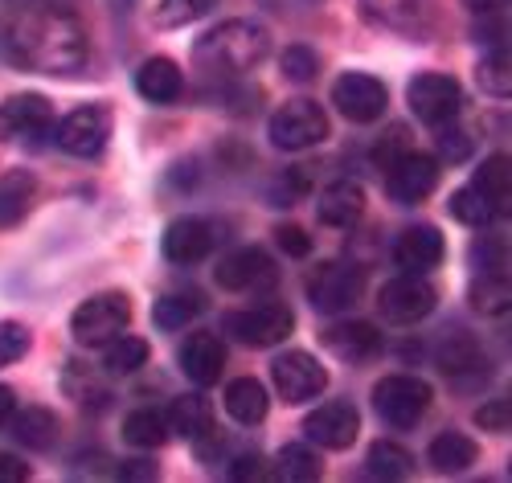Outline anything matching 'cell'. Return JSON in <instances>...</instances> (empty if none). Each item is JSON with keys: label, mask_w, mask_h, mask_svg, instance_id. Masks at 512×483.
<instances>
[{"label": "cell", "mask_w": 512, "mask_h": 483, "mask_svg": "<svg viewBox=\"0 0 512 483\" xmlns=\"http://www.w3.org/2000/svg\"><path fill=\"white\" fill-rule=\"evenodd\" d=\"M0 58L29 74H74L87 66V29L62 0H5Z\"/></svg>", "instance_id": "1"}, {"label": "cell", "mask_w": 512, "mask_h": 483, "mask_svg": "<svg viewBox=\"0 0 512 483\" xmlns=\"http://www.w3.org/2000/svg\"><path fill=\"white\" fill-rule=\"evenodd\" d=\"M267 54H271V33L259 21H226L209 29L193 46V62L218 82H234L250 74Z\"/></svg>", "instance_id": "2"}, {"label": "cell", "mask_w": 512, "mask_h": 483, "mask_svg": "<svg viewBox=\"0 0 512 483\" xmlns=\"http://www.w3.org/2000/svg\"><path fill=\"white\" fill-rule=\"evenodd\" d=\"M308 299L324 316H345L365 295V267L361 262H320L308 275Z\"/></svg>", "instance_id": "3"}, {"label": "cell", "mask_w": 512, "mask_h": 483, "mask_svg": "<svg viewBox=\"0 0 512 483\" xmlns=\"http://www.w3.org/2000/svg\"><path fill=\"white\" fill-rule=\"evenodd\" d=\"M431 385L422 377H410V373H390L373 385V410L377 418L394 426V430H410L422 422V414L431 410Z\"/></svg>", "instance_id": "4"}, {"label": "cell", "mask_w": 512, "mask_h": 483, "mask_svg": "<svg viewBox=\"0 0 512 483\" xmlns=\"http://www.w3.org/2000/svg\"><path fill=\"white\" fill-rule=\"evenodd\" d=\"M127 324H132V303H127L123 291L91 295L87 303H78L70 316V332L82 348H103L107 340L127 332Z\"/></svg>", "instance_id": "5"}, {"label": "cell", "mask_w": 512, "mask_h": 483, "mask_svg": "<svg viewBox=\"0 0 512 483\" xmlns=\"http://www.w3.org/2000/svg\"><path fill=\"white\" fill-rule=\"evenodd\" d=\"M271 144L279 152H308L328 140V115L312 99H291L271 115Z\"/></svg>", "instance_id": "6"}, {"label": "cell", "mask_w": 512, "mask_h": 483, "mask_svg": "<svg viewBox=\"0 0 512 483\" xmlns=\"http://www.w3.org/2000/svg\"><path fill=\"white\" fill-rule=\"evenodd\" d=\"M222 328L238 340V344H250V348H275L291 336L295 328V316L287 303H254V307H242V312H226L222 316Z\"/></svg>", "instance_id": "7"}, {"label": "cell", "mask_w": 512, "mask_h": 483, "mask_svg": "<svg viewBox=\"0 0 512 483\" xmlns=\"http://www.w3.org/2000/svg\"><path fill=\"white\" fill-rule=\"evenodd\" d=\"M435 307H439V291L431 287V279H426V275L402 271L398 279H390L386 287L377 291V312L386 316L390 324H398V328L426 320Z\"/></svg>", "instance_id": "8"}, {"label": "cell", "mask_w": 512, "mask_h": 483, "mask_svg": "<svg viewBox=\"0 0 512 483\" xmlns=\"http://www.w3.org/2000/svg\"><path fill=\"white\" fill-rule=\"evenodd\" d=\"M271 381L287 406H304L328 389V369L312 353H304V348H287V353L271 361Z\"/></svg>", "instance_id": "9"}, {"label": "cell", "mask_w": 512, "mask_h": 483, "mask_svg": "<svg viewBox=\"0 0 512 483\" xmlns=\"http://www.w3.org/2000/svg\"><path fill=\"white\" fill-rule=\"evenodd\" d=\"M111 140V111L91 103V107H78L66 119H54V144L66 156L78 160H95Z\"/></svg>", "instance_id": "10"}, {"label": "cell", "mask_w": 512, "mask_h": 483, "mask_svg": "<svg viewBox=\"0 0 512 483\" xmlns=\"http://www.w3.org/2000/svg\"><path fill=\"white\" fill-rule=\"evenodd\" d=\"M410 111L426 123V127H443V123H455L459 107H463V86L451 78V74H439V70H426L410 82Z\"/></svg>", "instance_id": "11"}, {"label": "cell", "mask_w": 512, "mask_h": 483, "mask_svg": "<svg viewBox=\"0 0 512 483\" xmlns=\"http://www.w3.org/2000/svg\"><path fill=\"white\" fill-rule=\"evenodd\" d=\"M386 189L398 205H418L439 189V160L431 152H398L386 164Z\"/></svg>", "instance_id": "12"}, {"label": "cell", "mask_w": 512, "mask_h": 483, "mask_svg": "<svg viewBox=\"0 0 512 483\" xmlns=\"http://www.w3.org/2000/svg\"><path fill=\"white\" fill-rule=\"evenodd\" d=\"M332 103L349 123H377L390 107V91L373 74H340L332 82Z\"/></svg>", "instance_id": "13"}, {"label": "cell", "mask_w": 512, "mask_h": 483, "mask_svg": "<svg viewBox=\"0 0 512 483\" xmlns=\"http://www.w3.org/2000/svg\"><path fill=\"white\" fill-rule=\"evenodd\" d=\"M54 136V107L46 95H17L0 103V140H21V144H41Z\"/></svg>", "instance_id": "14"}, {"label": "cell", "mask_w": 512, "mask_h": 483, "mask_svg": "<svg viewBox=\"0 0 512 483\" xmlns=\"http://www.w3.org/2000/svg\"><path fill=\"white\" fill-rule=\"evenodd\" d=\"M304 434H308V443H316L324 451H349L361 434V414L345 398L324 402L304 418Z\"/></svg>", "instance_id": "15"}, {"label": "cell", "mask_w": 512, "mask_h": 483, "mask_svg": "<svg viewBox=\"0 0 512 483\" xmlns=\"http://www.w3.org/2000/svg\"><path fill=\"white\" fill-rule=\"evenodd\" d=\"M218 283L226 291H238V295L267 291V287L279 283V267L263 246H242V250H234L218 262Z\"/></svg>", "instance_id": "16"}, {"label": "cell", "mask_w": 512, "mask_h": 483, "mask_svg": "<svg viewBox=\"0 0 512 483\" xmlns=\"http://www.w3.org/2000/svg\"><path fill=\"white\" fill-rule=\"evenodd\" d=\"M435 365L455 381L467 385V377L488 381V353L480 348V340L472 332H447L435 348Z\"/></svg>", "instance_id": "17"}, {"label": "cell", "mask_w": 512, "mask_h": 483, "mask_svg": "<svg viewBox=\"0 0 512 483\" xmlns=\"http://www.w3.org/2000/svg\"><path fill=\"white\" fill-rule=\"evenodd\" d=\"M213 242H218V234H213L205 217H177V222H168L160 250L168 262H177V267H193V262L213 254Z\"/></svg>", "instance_id": "18"}, {"label": "cell", "mask_w": 512, "mask_h": 483, "mask_svg": "<svg viewBox=\"0 0 512 483\" xmlns=\"http://www.w3.org/2000/svg\"><path fill=\"white\" fill-rule=\"evenodd\" d=\"M394 267L398 271H410V275H426V271H435L443 254H447V242L435 226H410L394 238Z\"/></svg>", "instance_id": "19"}, {"label": "cell", "mask_w": 512, "mask_h": 483, "mask_svg": "<svg viewBox=\"0 0 512 483\" xmlns=\"http://www.w3.org/2000/svg\"><path fill=\"white\" fill-rule=\"evenodd\" d=\"M181 369L193 385H213L222 381V369H226V344L218 332H193L185 344H181Z\"/></svg>", "instance_id": "20"}, {"label": "cell", "mask_w": 512, "mask_h": 483, "mask_svg": "<svg viewBox=\"0 0 512 483\" xmlns=\"http://www.w3.org/2000/svg\"><path fill=\"white\" fill-rule=\"evenodd\" d=\"M365 213V189L357 181H332L320 189L316 201V217L328 230H353Z\"/></svg>", "instance_id": "21"}, {"label": "cell", "mask_w": 512, "mask_h": 483, "mask_svg": "<svg viewBox=\"0 0 512 483\" xmlns=\"http://www.w3.org/2000/svg\"><path fill=\"white\" fill-rule=\"evenodd\" d=\"M136 91L156 107H173L185 95V74L177 70L173 58H148L136 70Z\"/></svg>", "instance_id": "22"}, {"label": "cell", "mask_w": 512, "mask_h": 483, "mask_svg": "<svg viewBox=\"0 0 512 483\" xmlns=\"http://www.w3.org/2000/svg\"><path fill=\"white\" fill-rule=\"evenodd\" d=\"M361 9L373 25L398 33H422L431 25V0H361Z\"/></svg>", "instance_id": "23"}, {"label": "cell", "mask_w": 512, "mask_h": 483, "mask_svg": "<svg viewBox=\"0 0 512 483\" xmlns=\"http://www.w3.org/2000/svg\"><path fill=\"white\" fill-rule=\"evenodd\" d=\"M324 344H328V353L340 357V361H369L381 353V332L369 324V320H353V324H332L324 332Z\"/></svg>", "instance_id": "24"}, {"label": "cell", "mask_w": 512, "mask_h": 483, "mask_svg": "<svg viewBox=\"0 0 512 483\" xmlns=\"http://www.w3.org/2000/svg\"><path fill=\"white\" fill-rule=\"evenodd\" d=\"M164 418H168V434H181L189 443H201V438L213 434V406H209V398H201V393L177 398Z\"/></svg>", "instance_id": "25"}, {"label": "cell", "mask_w": 512, "mask_h": 483, "mask_svg": "<svg viewBox=\"0 0 512 483\" xmlns=\"http://www.w3.org/2000/svg\"><path fill=\"white\" fill-rule=\"evenodd\" d=\"M480 459V447H476V438H467L459 430H443L431 447H426V463H431L439 475H459L467 471Z\"/></svg>", "instance_id": "26"}, {"label": "cell", "mask_w": 512, "mask_h": 483, "mask_svg": "<svg viewBox=\"0 0 512 483\" xmlns=\"http://www.w3.org/2000/svg\"><path fill=\"white\" fill-rule=\"evenodd\" d=\"M271 410V398H267V389L263 381H254V377H238L226 385V414L238 422V426H259Z\"/></svg>", "instance_id": "27"}, {"label": "cell", "mask_w": 512, "mask_h": 483, "mask_svg": "<svg viewBox=\"0 0 512 483\" xmlns=\"http://www.w3.org/2000/svg\"><path fill=\"white\" fill-rule=\"evenodd\" d=\"M9 422H13V438L25 451H50L58 443V418L46 406H25L21 414L13 410Z\"/></svg>", "instance_id": "28"}, {"label": "cell", "mask_w": 512, "mask_h": 483, "mask_svg": "<svg viewBox=\"0 0 512 483\" xmlns=\"http://www.w3.org/2000/svg\"><path fill=\"white\" fill-rule=\"evenodd\" d=\"M205 312V299L197 291H173V295H160L152 307V324L160 332H181L189 328V320H197Z\"/></svg>", "instance_id": "29"}, {"label": "cell", "mask_w": 512, "mask_h": 483, "mask_svg": "<svg viewBox=\"0 0 512 483\" xmlns=\"http://www.w3.org/2000/svg\"><path fill=\"white\" fill-rule=\"evenodd\" d=\"M33 189H37L33 172H25V168H13L0 177V230H13L21 222L29 201H33Z\"/></svg>", "instance_id": "30"}, {"label": "cell", "mask_w": 512, "mask_h": 483, "mask_svg": "<svg viewBox=\"0 0 512 483\" xmlns=\"http://www.w3.org/2000/svg\"><path fill=\"white\" fill-rule=\"evenodd\" d=\"M472 185H476V189L496 205V213L504 217V213H508V201H512V168H508V156H504V152H492V156L476 168Z\"/></svg>", "instance_id": "31"}, {"label": "cell", "mask_w": 512, "mask_h": 483, "mask_svg": "<svg viewBox=\"0 0 512 483\" xmlns=\"http://www.w3.org/2000/svg\"><path fill=\"white\" fill-rule=\"evenodd\" d=\"M123 443H132V447H140V451L164 447V443H168V418H164L160 410H152V406L132 410V414L123 418Z\"/></svg>", "instance_id": "32"}, {"label": "cell", "mask_w": 512, "mask_h": 483, "mask_svg": "<svg viewBox=\"0 0 512 483\" xmlns=\"http://www.w3.org/2000/svg\"><path fill=\"white\" fill-rule=\"evenodd\" d=\"M320 475H324V463L312 451V443H287L275 459V479L283 483H316Z\"/></svg>", "instance_id": "33"}, {"label": "cell", "mask_w": 512, "mask_h": 483, "mask_svg": "<svg viewBox=\"0 0 512 483\" xmlns=\"http://www.w3.org/2000/svg\"><path fill=\"white\" fill-rule=\"evenodd\" d=\"M447 209H451V217L455 222H463V226H472V230H488L492 222H496V205L476 189V185H463V189H455L451 193V201H447Z\"/></svg>", "instance_id": "34"}, {"label": "cell", "mask_w": 512, "mask_h": 483, "mask_svg": "<svg viewBox=\"0 0 512 483\" xmlns=\"http://www.w3.org/2000/svg\"><path fill=\"white\" fill-rule=\"evenodd\" d=\"M365 471L373 479H410L414 475V455L398 443H390V438H381V443L369 447L365 455Z\"/></svg>", "instance_id": "35"}, {"label": "cell", "mask_w": 512, "mask_h": 483, "mask_svg": "<svg viewBox=\"0 0 512 483\" xmlns=\"http://www.w3.org/2000/svg\"><path fill=\"white\" fill-rule=\"evenodd\" d=\"M472 307L484 316H504L512 307V283H508V271H484L476 283H472Z\"/></svg>", "instance_id": "36"}, {"label": "cell", "mask_w": 512, "mask_h": 483, "mask_svg": "<svg viewBox=\"0 0 512 483\" xmlns=\"http://www.w3.org/2000/svg\"><path fill=\"white\" fill-rule=\"evenodd\" d=\"M107 348V373L111 377H127V373H140L144 365H148V340H140V336H127V332H119L115 340H107L103 344Z\"/></svg>", "instance_id": "37"}, {"label": "cell", "mask_w": 512, "mask_h": 483, "mask_svg": "<svg viewBox=\"0 0 512 483\" xmlns=\"http://www.w3.org/2000/svg\"><path fill=\"white\" fill-rule=\"evenodd\" d=\"M476 78L484 86V95H492V99H508L512 95V62H508V46H504V41L480 62Z\"/></svg>", "instance_id": "38"}, {"label": "cell", "mask_w": 512, "mask_h": 483, "mask_svg": "<svg viewBox=\"0 0 512 483\" xmlns=\"http://www.w3.org/2000/svg\"><path fill=\"white\" fill-rule=\"evenodd\" d=\"M218 0H160L156 5V25L160 29H181L189 21H201Z\"/></svg>", "instance_id": "39"}, {"label": "cell", "mask_w": 512, "mask_h": 483, "mask_svg": "<svg viewBox=\"0 0 512 483\" xmlns=\"http://www.w3.org/2000/svg\"><path fill=\"white\" fill-rule=\"evenodd\" d=\"M279 70H283L287 82L308 86V82L320 74V58H316V50H308V46H287L283 58H279Z\"/></svg>", "instance_id": "40"}, {"label": "cell", "mask_w": 512, "mask_h": 483, "mask_svg": "<svg viewBox=\"0 0 512 483\" xmlns=\"http://www.w3.org/2000/svg\"><path fill=\"white\" fill-rule=\"evenodd\" d=\"M308 185H312V177H308V172L304 168H287L283 172V177H275L271 181V189H267V197H271V205H295V201H300L304 193H308Z\"/></svg>", "instance_id": "41"}, {"label": "cell", "mask_w": 512, "mask_h": 483, "mask_svg": "<svg viewBox=\"0 0 512 483\" xmlns=\"http://www.w3.org/2000/svg\"><path fill=\"white\" fill-rule=\"evenodd\" d=\"M29 344H33V336H29L25 324H13V320L0 324V369L17 365V361L29 353Z\"/></svg>", "instance_id": "42"}, {"label": "cell", "mask_w": 512, "mask_h": 483, "mask_svg": "<svg viewBox=\"0 0 512 483\" xmlns=\"http://www.w3.org/2000/svg\"><path fill=\"white\" fill-rule=\"evenodd\" d=\"M472 262H476L480 271H504V267H508V246H504V238L484 234V238L472 246Z\"/></svg>", "instance_id": "43"}, {"label": "cell", "mask_w": 512, "mask_h": 483, "mask_svg": "<svg viewBox=\"0 0 512 483\" xmlns=\"http://www.w3.org/2000/svg\"><path fill=\"white\" fill-rule=\"evenodd\" d=\"M476 426H480V430H492V434L512 430V406H508V398H492V402H484V406L476 410Z\"/></svg>", "instance_id": "44"}, {"label": "cell", "mask_w": 512, "mask_h": 483, "mask_svg": "<svg viewBox=\"0 0 512 483\" xmlns=\"http://www.w3.org/2000/svg\"><path fill=\"white\" fill-rule=\"evenodd\" d=\"M439 152H443V160H451V164H463L467 156H472V140H467L459 127L443 123V131H439Z\"/></svg>", "instance_id": "45"}, {"label": "cell", "mask_w": 512, "mask_h": 483, "mask_svg": "<svg viewBox=\"0 0 512 483\" xmlns=\"http://www.w3.org/2000/svg\"><path fill=\"white\" fill-rule=\"evenodd\" d=\"M275 242H279V250L291 254V258H308V254H312V238H308L300 226H279V230H275Z\"/></svg>", "instance_id": "46"}, {"label": "cell", "mask_w": 512, "mask_h": 483, "mask_svg": "<svg viewBox=\"0 0 512 483\" xmlns=\"http://www.w3.org/2000/svg\"><path fill=\"white\" fill-rule=\"evenodd\" d=\"M230 479H234V483L271 479V471H267V463H263L259 455H242V459H234V463H230Z\"/></svg>", "instance_id": "47"}, {"label": "cell", "mask_w": 512, "mask_h": 483, "mask_svg": "<svg viewBox=\"0 0 512 483\" xmlns=\"http://www.w3.org/2000/svg\"><path fill=\"white\" fill-rule=\"evenodd\" d=\"M33 471H29V463L25 459H17V455H9V451H0V483H25Z\"/></svg>", "instance_id": "48"}, {"label": "cell", "mask_w": 512, "mask_h": 483, "mask_svg": "<svg viewBox=\"0 0 512 483\" xmlns=\"http://www.w3.org/2000/svg\"><path fill=\"white\" fill-rule=\"evenodd\" d=\"M168 181H173L177 189H193L197 185V164L189 160V164H177L173 172H168Z\"/></svg>", "instance_id": "49"}, {"label": "cell", "mask_w": 512, "mask_h": 483, "mask_svg": "<svg viewBox=\"0 0 512 483\" xmlns=\"http://www.w3.org/2000/svg\"><path fill=\"white\" fill-rule=\"evenodd\" d=\"M119 475H123V479H152V475H156V463H148V459H132V463H123V467H119Z\"/></svg>", "instance_id": "50"}, {"label": "cell", "mask_w": 512, "mask_h": 483, "mask_svg": "<svg viewBox=\"0 0 512 483\" xmlns=\"http://www.w3.org/2000/svg\"><path fill=\"white\" fill-rule=\"evenodd\" d=\"M463 5L472 9V13H484V17H500L508 0H463Z\"/></svg>", "instance_id": "51"}, {"label": "cell", "mask_w": 512, "mask_h": 483, "mask_svg": "<svg viewBox=\"0 0 512 483\" xmlns=\"http://www.w3.org/2000/svg\"><path fill=\"white\" fill-rule=\"evenodd\" d=\"M17 410V398H13V389L9 385H0V426L9 422V414Z\"/></svg>", "instance_id": "52"}, {"label": "cell", "mask_w": 512, "mask_h": 483, "mask_svg": "<svg viewBox=\"0 0 512 483\" xmlns=\"http://www.w3.org/2000/svg\"><path fill=\"white\" fill-rule=\"evenodd\" d=\"M136 5H140V0H107V9H111L115 17H132Z\"/></svg>", "instance_id": "53"}]
</instances>
